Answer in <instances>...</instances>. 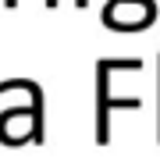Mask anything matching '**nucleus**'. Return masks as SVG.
I'll return each instance as SVG.
<instances>
[{
	"mask_svg": "<svg viewBox=\"0 0 160 160\" xmlns=\"http://www.w3.org/2000/svg\"><path fill=\"white\" fill-rule=\"evenodd\" d=\"M75 4H78V7H86V4H89V0H75Z\"/></svg>",
	"mask_w": 160,
	"mask_h": 160,
	"instance_id": "39448f33",
	"label": "nucleus"
},
{
	"mask_svg": "<svg viewBox=\"0 0 160 160\" xmlns=\"http://www.w3.org/2000/svg\"><path fill=\"white\" fill-rule=\"evenodd\" d=\"M4 4H7V7H18V0H4Z\"/></svg>",
	"mask_w": 160,
	"mask_h": 160,
	"instance_id": "7ed1b4c3",
	"label": "nucleus"
},
{
	"mask_svg": "<svg viewBox=\"0 0 160 160\" xmlns=\"http://www.w3.org/2000/svg\"><path fill=\"white\" fill-rule=\"evenodd\" d=\"M142 61H96V142L107 146L110 142V110L125 107L139 110V100H110V75L114 71H139Z\"/></svg>",
	"mask_w": 160,
	"mask_h": 160,
	"instance_id": "f257e3e1",
	"label": "nucleus"
},
{
	"mask_svg": "<svg viewBox=\"0 0 160 160\" xmlns=\"http://www.w3.org/2000/svg\"><path fill=\"white\" fill-rule=\"evenodd\" d=\"M46 7H57V0H46Z\"/></svg>",
	"mask_w": 160,
	"mask_h": 160,
	"instance_id": "20e7f679",
	"label": "nucleus"
},
{
	"mask_svg": "<svg viewBox=\"0 0 160 160\" xmlns=\"http://www.w3.org/2000/svg\"><path fill=\"white\" fill-rule=\"evenodd\" d=\"M157 68H160V57H157ZM160 78V75H157ZM157 103H160V82H157ZM157 142H160V107H157Z\"/></svg>",
	"mask_w": 160,
	"mask_h": 160,
	"instance_id": "f03ea898",
	"label": "nucleus"
}]
</instances>
